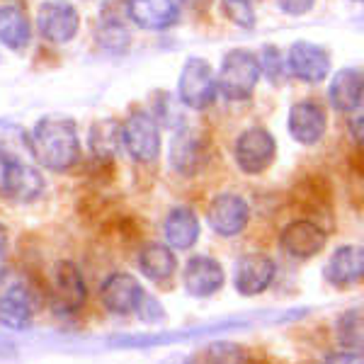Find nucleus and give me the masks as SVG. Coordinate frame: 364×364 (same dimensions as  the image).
Segmentation results:
<instances>
[{
	"mask_svg": "<svg viewBox=\"0 0 364 364\" xmlns=\"http://www.w3.org/2000/svg\"><path fill=\"white\" fill-rule=\"evenodd\" d=\"M97 44L112 54H122L132 44V34L119 20H105L97 29Z\"/></svg>",
	"mask_w": 364,
	"mask_h": 364,
	"instance_id": "nucleus-26",
	"label": "nucleus"
},
{
	"mask_svg": "<svg viewBox=\"0 0 364 364\" xmlns=\"http://www.w3.org/2000/svg\"><path fill=\"white\" fill-rule=\"evenodd\" d=\"M331 105L338 112H352L362 105L364 100V75L357 68H343L336 73L328 90Z\"/></svg>",
	"mask_w": 364,
	"mask_h": 364,
	"instance_id": "nucleus-20",
	"label": "nucleus"
},
{
	"mask_svg": "<svg viewBox=\"0 0 364 364\" xmlns=\"http://www.w3.org/2000/svg\"><path fill=\"white\" fill-rule=\"evenodd\" d=\"M39 34L51 44H68L80 29V15L68 0H46L37 13Z\"/></svg>",
	"mask_w": 364,
	"mask_h": 364,
	"instance_id": "nucleus-6",
	"label": "nucleus"
},
{
	"mask_svg": "<svg viewBox=\"0 0 364 364\" xmlns=\"http://www.w3.org/2000/svg\"><path fill=\"white\" fill-rule=\"evenodd\" d=\"M314 5H316V0H277V8L284 15H291V17L306 15Z\"/></svg>",
	"mask_w": 364,
	"mask_h": 364,
	"instance_id": "nucleus-32",
	"label": "nucleus"
},
{
	"mask_svg": "<svg viewBox=\"0 0 364 364\" xmlns=\"http://www.w3.org/2000/svg\"><path fill=\"white\" fill-rule=\"evenodd\" d=\"M350 132H352V136H355L357 144L364 146V112H360L357 117H352V122H350Z\"/></svg>",
	"mask_w": 364,
	"mask_h": 364,
	"instance_id": "nucleus-35",
	"label": "nucleus"
},
{
	"mask_svg": "<svg viewBox=\"0 0 364 364\" xmlns=\"http://www.w3.org/2000/svg\"><path fill=\"white\" fill-rule=\"evenodd\" d=\"M262 70L257 56L248 49H233L221 58L219 78H216V90L226 100L240 102L248 100L257 87Z\"/></svg>",
	"mask_w": 364,
	"mask_h": 364,
	"instance_id": "nucleus-2",
	"label": "nucleus"
},
{
	"mask_svg": "<svg viewBox=\"0 0 364 364\" xmlns=\"http://www.w3.org/2000/svg\"><path fill=\"white\" fill-rule=\"evenodd\" d=\"M122 144L134 161L154 163L161 156V124L154 114L136 109L122 122Z\"/></svg>",
	"mask_w": 364,
	"mask_h": 364,
	"instance_id": "nucleus-3",
	"label": "nucleus"
},
{
	"mask_svg": "<svg viewBox=\"0 0 364 364\" xmlns=\"http://www.w3.org/2000/svg\"><path fill=\"white\" fill-rule=\"evenodd\" d=\"M44 195V178L37 168L29 161H13L8 173V182H5V199H13V202L29 204L34 199Z\"/></svg>",
	"mask_w": 364,
	"mask_h": 364,
	"instance_id": "nucleus-17",
	"label": "nucleus"
},
{
	"mask_svg": "<svg viewBox=\"0 0 364 364\" xmlns=\"http://www.w3.org/2000/svg\"><path fill=\"white\" fill-rule=\"evenodd\" d=\"M204 364H248L245 352L231 343H214L204 352Z\"/></svg>",
	"mask_w": 364,
	"mask_h": 364,
	"instance_id": "nucleus-27",
	"label": "nucleus"
},
{
	"mask_svg": "<svg viewBox=\"0 0 364 364\" xmlns=\"http://www.w3.org/2000/svg\"><path fill=\"white\" fill-rule=\"evenodd\" d=\"M326 364H364V355H357V352H331L326 357Z\"/></svg>",
	"mask_w": 364,
	"mask_h": 364,
	"instance_id": "nucleus-33",
	"label": "nucleus"
},
{
	"mask_svg": "<svg viewBox=\"0 0 364 364\" xmlns=\"http://www.w3.org/2000/svg\"><path fill=\"white\" fill-rule=\"evenodd\" d=\"M127 13L132 22L141 29H168L178 22L180 3L178 0H129Z\"/></svg>",
	"mask_w": 364,
	"mask_h": 364,
	"instance_id": "nucleus-16",
	"label": "nucleus"
},
{
	"mask_svg": "<svg viewBox=\"0 0 364 364\" xmlns=\"http://www.w3.org/2000/svg\"><path fill=\"white\" fill-rule=\"evenodd\" d=\"M29 37H32V29L22 8L13 3L0 5V44L13 51H22L29 44Z\"/></svg>",
	"mask_w": 364,
	"mask_h": 364,
	"instance_id": "nucleus-23",
	"label": "nucleus"
},
{
	"mask_svg": "<svg viewBox=\"0 0 364 364\" xmlns=\"http://www.w3.org/2000/svg\"><path fill=\"white\" fill-rule=\"evenodd\" d=\"M146 289L141 287V282L129 272H112L100 287V301L114 316L136 314Z\"/></svg>",
	"mask_w": 364,
	"mask_h": 364,
	"instance_id": "nucleus-9",
	"label": "nucleus"
},
{
	"mask_svg": "<svg viewBox=\"0 0 364 364\" xmlns=\"http://www.w3.org/2000/svg\"><path fill=\"white\" fill-rule=\"evenodd\" d=\"M34 301L25 284H13L0 294V328L25 331L32 323Z\"/></svg>",
	"mask_w": 364,
	"mask_h": 364,
	"instance_id": "nucleus-19",
	"label": "nucleus"
},
{
	"mask_svg": "<svg viewBox=\"0 0 364 364\" xmlns=\"http://www.w3.org/2000/svg\"><path fill=\"white\" fill-rule=\"evenodd\" d=\"M226 274L219 260L209 255H195L187 260L185 269H182V284L185 291L195 299H207L214 296L216 291L224 287Z\"/></svg>",
	"mask_w": 364,
	"mask_h": 364,
	"instance_id": "nucleus-11",
	"label": "nucleus"
},
{
	"mask_svg": "<svg viewBox=\"0 0 364 364\" xmlns=\"http://www.w3.org/2000/svg\"><path fill=\"white\" fill-rule=\"evenodd\" d=\"M139 269L146 279L151 282H166L178 269V260L170 245L163 243H149L139 252Z\"/></svg>",
	"mask_w": 364,
	"mask_h": 364,
	"instance_id": "nucleus-22",
	"label": "nucleus"
},
{
	"mask_svg": "<svg viewBox=\"0 0 364 364\" xmlns=\"http://www.w3.org/2000/svg\"><path fill=\"white\" fill-rule=\"evenodd\" d=\"M0 149L10 158L17 161H29L32 158V146H29V134L15 122L0 119Z\"/></svg>",
	"mask_w": 364,
	"mask_h": 364,
	"instance_id": "nucleus-25",
	"label": "nucleus"
},
{
	"mask_svg": "<svg viewBox=\"0 0 364 364\" xmlns=\"http://www.w3.org/2000/svg\"><path fill=\"white\" fill-rule=\"evenodd\" d=\"M207 163V144L199 136L197 132L187 127H180L178 134L173 136V144H170V166L178 175H185V178H192Z\"/></svg>",
	"mask_w": 364,
	"mask_h": 364,
	"instance_id": "nucleus-14",
	"label": "nucleus"
},
{
	"mask_svg": "<svg viewBox=\"0 0 364 364\" xmlns=\"http://www.w3.org/2000/svg\"><path fill=\"white\" fill-rule=\"evenodd\" d=\"M3 277H5V272H0V282H3Z\"/></svg>",
	"mask_w": 364,
	"mask_h": 364,
	"instance_id": "nucleus-37",
	"label": "nucleus"
},
{
	"mask_svg": "<svg viewBox=\"0 0 364 364\" xmlns=\"http://www.w3.org/2000/svg\"><path fill=\"white\" fill-rule=\"evenodd\" d=\"M326 279L333 287H350L364 279V248L360 245H343L331 255L326 265Z\"/></svg>",
	"mask_w": 364,
	"mask_h": 364,
	"instance_id": "nucleus-18",
	"label": "nucleus"
},
{
	"mask_svg": "<svg viewBox=\"0 0 364 364\" xmlns=\"http://www.w3.org/2000/svg\"><path fill=\"white\" fill-rule=\"evenodd\" d=\"M178 100L190 109H207L216 100V75L207 58L192 56L178 78Z\"/></svg>",
	"mask_w": 364,
	"mask_h": 364,
	"instance_id": "nucleus-4",
	"label": "nucleus"
},
{
	"mask_svg": "<svg viewBox=\"0 0 364 364\" xmlns=\"http://www.w3.org/2000/svg\"><path fill=\"white\" fill-rule=\"evenodd\" d=\"M272 257L262 255V252H248V255L238 257L236 267H233V287L240 296H257L272 284L274 279Z\"/></svg>",
	"mask_w": 364,
	"mask_h": 364,
	"instance_id": "nucleus-10",
	"label": "nucleus"
},
{
	"mask_svg": "<svg viewBox=\"0 0 364 364\" xmlns=\"http://www.w3.org/2000/svg\"><path fill=\"white\" fill-rule=\"evenodd\" d=\"M87 299V284L75 262L61 260L51 274V304L58 314H75Z\"/></svg>",
	"mask_w": 364,
	"mask_h": 364,
	"instance_id": "nucleus-7",
	"label": "nucleus"
},
{
	"mask_svg": "<svg viewBox=\"0 0 364 364\" xmlns=\"http://www.w3.org/2000/svg\"><path fill=\"white\" fill-rule=\"evenodd\" d=\"M224 15L238 27L250 29L255 25V13H252L250 0H224Z\"/></svg>",
	"mask_w": 364,
	"mask_h": 364,
	"instance_id": "nucleus-28",
	"label": "nucleus"
},
{
	"mask_svg": "<svg viewBox=\"0 0 364 364\" xmlns=\"http://www.w3.org/2000/svg\"><path fill=\"white\" fill-rule=\"evenodd\" d=\"M136 316L144 323H161L163 318H166V311H163L158 299H154L149 291H146L144 299H141V304H139V309H136Z\"/></svg>",
	"mask_w": 364,
	"mask_h": 364,
	"instance_id": "nucleus-31",
	"label": "nucleus"
},
{
	"mask_svg": "<svg viewBox=\"0 0 364 364\" xmlns=\"http://www.w3.org/2000/svg\"><path fill=\"white\" fill-rule=\"evenodd\" d=\"M87 149L97 161H109L124 149L122 144V122L117 119H100L90 127L87 134Z\"/></svg>",
	"mask_w": 364,
	"mask_h": 364,
	"instance_id": "nucleus-24",
	"label": "nucleus"
},
{
	"mask_svg": "<svg viewBox=\"0 0 364 364\" xmlns=\"http://www.w3.org/2000/svg\"><path fill=\"white\" fill-rule=\"evenodd\" d=\"M355 3H362V0H355Z\"/></svg>",
	"mask_w": 364,
	"mask_h": 364,
	"instance_id": "nucleus-38",
	"label": "nucleus"
},
{
	"mask_svg": "<svg viewBox=\"0 0 364 364\" xmlns=\"http://www.w3.org/2000/svg\"><path fill=\"white\" fill-rule=\"evenodd\" d=\"M163 233L170 248L175 250H190L199 238V219L190 207H175L166 216Z\"/></svg>",
	"mask_w": 364,
	"mask_h": 364,
	"instance_id": "nucleus-21",
	"label": "nucleus"
},
{
	"mask_svg": "<svg viewBox=\"0 0 364 364\" xmlns=\"http://www.w3.org/2000/svg\"><path fill=\"white\" fill-rule=\"evenodd\" d=\"M32 158L46 170L66 173L80 161L78 127L70 117L46 114L29 132Z\"/></svg>",
	"mask_w": 364,
	"mask_h": 364,
	"instance_id": "nucleus-1",
	"label": "nucleus"
},
{
	"mask_svg": "<svg viewBox=\"0 0 364 364\" xmlns=\"http://www.w3.org/2000/svg\"><path fill=\"white\" fill-rule=\"evenodd\" d=\"M250 209L248 202L236 192H221L209 202L207 209V221L211 231L219 233L224 238H233L248 226Z\"/></svg>",
	"mask_w": 364,
	"mask_h": 364,
	"instance_id": "nucleus-8",
	"label": "nucleus"
},
{
	"mask_svg": "<svg viewBox=\"0 0 364 364\" xmlns=\"http://www.w3.org/2000/svg\"><path fill=\"white\" fill-rule=\"evenodd\" d=\"M289 134L296 144L314 146L318 144L326 134V112L318 102L314 100H301L289 109V119H287Z\"/></svg>",
	"mask_w": 364,
	"mask_h": 364,
	"instance_id": "nucleus-15",
	"label": "nucleus"
},
{
	"mask_svg": "<svg viewBox=\"0 0 364 364\" xmlns=\"http://www.w3.org/2000/svg\"><path fill=\"white\" fill-rule=\"evenodd\" d=\"M323 245H326V231L306 219L291 221L279 233V248L294 260H311L323 250Z\"/></svg>",
	"mask_w": 364,
	"mask_h": 364,
	"instance_id": "nucleus-12",
	"label": "nucleus"
},
{
	"mask_svg": "<svg viewBox=\"0 0 364 364\" xmlns=\"http://www.w3.org/2000/svg\"><path fill=\"white\" fill-rule=\"evenodd\" d=\"M13 161H17V158H10L3 149H0V197H3V192H5V182H8V173H10Z\"/></svg>",
	"mask_w": 364,
	"mask_h": 364,
	"instance_id": "nucleus-34",
	"label": "nucleus"
},
{
	"mask_svg": "<svg viewBox=\"0 0 364 364\" xmlns=\"http://www.w3.org/2000/svg\"><path fill=\"white\" fill-rule=\"evenodd\" d=\"M257 61H260V70L272 80V83H277L282 75H284V61H282L279 49H274V46H265Z\"/></svg>",
	"mask_w": 364,
	"mask_h": 364,
	"instance_id": "nucleus-30",
	"label": "nucleus"
},
{
	"mask_svg": "<svg viewBox=\"0 0 364 364\" xmlns=\"http://www.w3.org/2000/svg\"><path fill=\"white\" fill-rule=\"evenodd\" d=\"M156 109H158V112H156L154 119L158 122V124L170 127V129H180L182 114H180V109H178V105H175L173 97L161 95V97H158V102H156Z\"/></svg>",
	"mask_w": 364,
	"mask_h": 364,
	"instance_id": "nucleus-29",
	"label": "nucleus"
},
{
	"mask_svg": "<svg viewBox=\"0 0 364 364\" xmlns=\"http://www.w3.org/2000/svg\"><path fill=\"white\" fill-rule=\"evenodd\" d=\"M287 66L289 73L304 83H321L331 73V56L314 42H294L287 54Z\"/></svg>",
	"mask_w": 364,
	"mask_h": 364,
	"instance_id": "nucleus-13",
	"label": "nucleus"
},
{
	"mask_svg": "<svg viewBox=\"0 0 364 364\" xmlns=\"http://www.w3.org/2000/svg\"><path fill=\"white\" fill-rule=\"evenodd\" d=\"M5 255H8V231H5V226L0 224V272H3Z\"/></svg>",
	"mask_w": 364,
	"mask_h": 364,
	"instance_id": "nucleus-36",
	"label": "nucleus"
},
{
	"mask_svg": "<svg viewBox=\"0 0 364 364\" xmlns=\"http://www.w3.org/2000/svg\"><path fill=\"white\" fill-rule=\"evenodd\" d=\"M233 156L245 175H260L272 166L274 156H277V141L267 129L250 127L236 139Z\"/></svg>",
	"mask_w": 364,
	"mask_h": 364,
	"instance_id": "nucleus-5",
	"label": "nucleus"
}]
</instances>
